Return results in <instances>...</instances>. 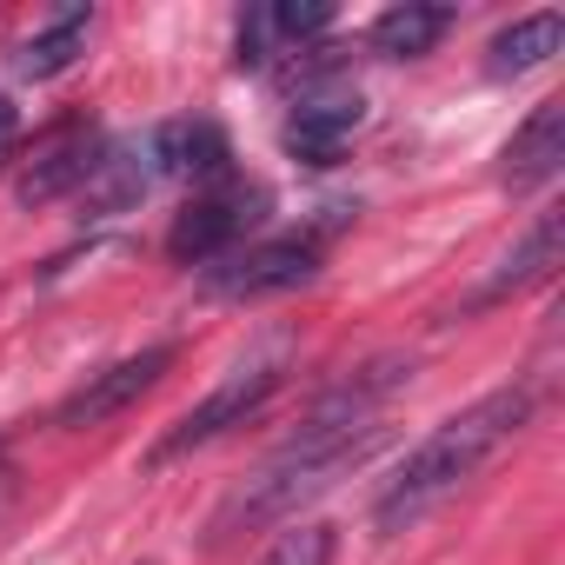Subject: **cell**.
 Returning <instances> with one entry per match:
<instances>
[{
    "label": "cell",
    "mask_w": 565,
    "mask_h": 565,
    "mask_svg": "<svg viewBox=\"0 0 565 565\" xmlns=\"http://www.w3.org/2000/svg\"><path fill=\"white\" fill-rule=\"evenodd\" d=\"M525 419H532V386L519 380V386H492L486 399H472L466 413H452L446 426H433V433L406 452V466L386 479V492H380V505H373L380 539L413 532L433 505H446L466 479H479V472L525 433Z\"/></svg>",
    "instance_id": "cell-1"
},
{
    "label": "cell",
    "mask_w": 565,
    "mask_h": 565,
    "mask_svg": "<svg viewBox=\"0 0 565 565\" xmlns=\"http://www.w3.org/2000/svg\"><path fill=\"white\" fill-rule=\"evenodd\" d=\"M386 439H393L386 419H373V426H320V419H300V433L220 505L213 539H233V532H253V525H273V519H294L307 499H320L353 466H366Z\"/></svg>",
    "instance_id": "cell-2"
},
{
    "label": "cell",
    "mask_w": 565,
    "mask_h": 565,
    "mask_svg": "<svg viewBox=\"0 0 565 565\" xmlns=\"http://www.w3.org/2000/svg\"><path fill=\"white\" fill-rule=\"evenodd\" d=\"M279 380H287V333H273L259 353H246L206 399H193L160 439H153V466H167V459H180V452H200V446H213L220 433H233V426H246L273 393H279Z\"/></svg>",
    "instance_id": "cell-3"
},
{
    "label": "cell",
    "mask_w": 565,
    "mask_h": 565,
    "mask_svg": "<svg viewBox=\"0 0 565 565\" xmlns=\"http://www.w3.org/2000/svg\"><path fill=\"white\" fill-rule=\"evenodd\" d=\"M320 273V246L313 239H266L246 253H226V266L206 273V287L220 300H273V294H294Z\"/></svg>",
    "instance_id": "cell-4"
},
{
    "label": "cell",
    "mask_w": 565,
    "mask_h": 565,
    "mask_svg": "<svg viewBox=\"0 0 565 565\" xmlns=\"http://www.w3.org/2000/svg\"><path fill=\"white\" fill-rule=\"evenodd\" d=\"M259 206H266L259 186H213V193H200V200L173 220L167 253H173L180 266L220 259V253H233V239H239L246 226H259Z\"/></svg>",
    "instance_id": "cell-5"
},
{
    "label": "cell",
    "mask_w": 565,
    "mask_h": 565,
    "mask_svg": "<svg viewBox=\"0 0 565 565\" xmlns=\"http://www.w3.org/2000/svg\"><path fill=\"white\" fill-rule=\"evenodd\" d=\"M167 366H173V347H147V353H127V360H114L107 373H94L87 386H74V393L54 406V426L81 433V426H100V419L127 413L140 393H153V386H160V373H167Z\"/></svg>",
    "instance_id": "cell-6"
},
{
    "label": "cell",
    "mask_w": 565,
    "mask_h": 565,
    "mask_svg": "<svg viewBox=\"0 0 565 565\" xmlns=\"http://www.w3.org/2000/svg\"><path fill=\"white\" fill-rule=\"evenodd\" d=\"M100 147H107V140H100L94 127H81V120L54 127V134L34 147V160L21 167L14 200H21V206H54V200L81 193V186H87V173H94V160H100Z\"/></svg>",
    "instance_id": "cell-7"
},
{
    "label": "cell",
    "mask_w": 565,
    "mask_h": 565,
    "mask_svg": "<svg viewBox=\"0 0 565 565\" xmlns=\"http://www.w3.org/2000/svg\"><path fill=\"white\" fill-rule=\"evenodd\" d=\"M558 239H565V206H545L505 253H499V273L486 279V287L472 294V307H492V300H512L525 287H539V279H552L558 266Z\"/></svg>",
    "instance_id": "cell-8"
},
{
    "label": "cell",
    "mask_w": 565,
    "mask_h": 565,
    "mask_svg": "<svg viewBox=\"0 0 565 565\" xmlns=\"http://www.w3.org/2000/svg\"><path fill=\"white\" fill-rule=\"evenodd\" d=\"M366 107L360 94H320V100H300L294 120H287V153L307 160V167H333L347 153V140L360 134Z\"/></svg>",
    "instance_id": "cell-9"
},
{
    "label": "cell",
    "mask_w": 565,
    "mask_h": 565,
    "mask_svg": "<svg viewBox=\"0 0 565 565\" xmlns=\"http://www.w3.org/2000/svg\"><path fill=\"white\" fill-rule=\"evenodd\" d=\"M558 167H565V100H545V107H532L525 127L505 140L499 180H505L512 193H532V186H545Z\"/></svg>",
    "instance_id": "cell-10"
},
{
    "label": "cell",
    "mask_w": 565,
    "mask_h": 565,
    "mask_svg": "<svg viewBox=\"0 0 565 565\" xmlns=\"http://www.w3.org/2000/svg\"><path fill=\"white\" fill-rule=\"evenodd\" d=\"M147 180H153V147H140V140L100 147V160H94V173H87V186H81L87 220H114V213L140 206Z\"/></svg>",
    "instance_id": "cell-11"
},
{
    "label": "cell",
    "mask_w": 565,
    "mask_h": 565,
    "mask_svg": "<svg viewBox=\"0 0 565 565\" xmlns=\"http://www.w3.org/2000/svg\"><path fill=\"white\" fill-rule=\"evenodd\" d=\"M147 147H153V167L180 173V180H226V160H233V147L213 120H167Z\"/></svg>",
    "instance_id": "cell-12"
},
{
    "label": "cell",
    "mask_w": 565,
    "mask_h": 565,
    "mask_svg": "<svg viewBox=\"0 0 565 565\" xmlns=\"http://www.w3.org/2000/svg\"><path fill=\"white\" fill-rule=\"evenodd\" d=\"M558 47H565V14H558V8L525 14V21H512V28L492 34V47H486V74H492V81L532 74V67H545Z\"/></svg>",
    "instance_id": "cell-13"
},
{
    "label": "cell",
    "mask_w": 565,
    "mask_h": 565,
    "mask_svg": "<svg viewBox=\"0 0 565 565\" xmlns=\"http://www.w3.org/2000/svg\"><path fill=\"white\" fill-rule=\"evenodd\" d=\"M446 28H452V8H426V0H406V8H386L380 21H373V54H386V61H419V54H433L439 41H446Z\"/></svg>",
    "instance_id": "cell-14"
},
{
    "label": "cell",
    "mask_w": 565,
    "mask_h": 565,
    "mask_svg": "<svg viewBox=\"0 0 565 565\" xmlns=\"http://www.w3.org/2000/svg\"><path fill=\"white\" fill-rule=\"evenodd\" d=\"M87 28H94V14H87V8H67L54 28H41V34L21 47L14 67H21L28 81H54V74H67V67L87 54Z\"/></svg>",
    "instance_id": "cell-15"
},
{
    "label": "cell",
    "mask_w": 565,
    "mask_h": 565,
    "mask_svg": "<svg viewBox=\"0 0 565 565\" xmlns=\"http://www.w3.org/2000/svg\"><path fill=\"white\" fill-rule=\"evenodd\" d=\"M273 47H307L313 34L333 28V0H273V8H259Z\"/></svg>",
    "instance_id": "cell-16"
},
{
    "label": "cell",
    "mask_w": 565,
    "mask_h": 565,
    "mask_svg": "<svg viewBox=\"0 0 565 565\" xmlns=\"http://www.w3.org/2000/svg\"><path fill=\"white\" fill-rule=\"evenodd\" d=\"M333 552H340V532L313 519V525L279 532V539H273V552H266L259 565H333Z\"/></svg>",
    "instance_id": "cell-17"
},
{
    "label": "cell",
    "mask_w": 565,
    "mask_h": 565,
    "mask_svg": "<svg viewBox=\"0 0 565 565\" xmlns=\"http://www.w3.org/2000/svg\"><path fill=\"white\" fill-rule=\"evenodd\" d=\"M14 134H21V114H14V100H8V94H0V153L14 147Z\"/></svg>",
    "instance_id": "cell-18"
},
{
    "label": "cell",
    "mask_w": 565,
    "mask_h": 565,
    "mask_svg": "<svg viewBox=\"0 0 565 565\" xmlns=\"http://www.w3.org/2000/svg\"><path fill=\"white\" fill-rule=\"evenodd\" d=\"M140 565H160V558H140Z\"/></svg>",
    "instance_id": "cell-19"
}]
</instances>
